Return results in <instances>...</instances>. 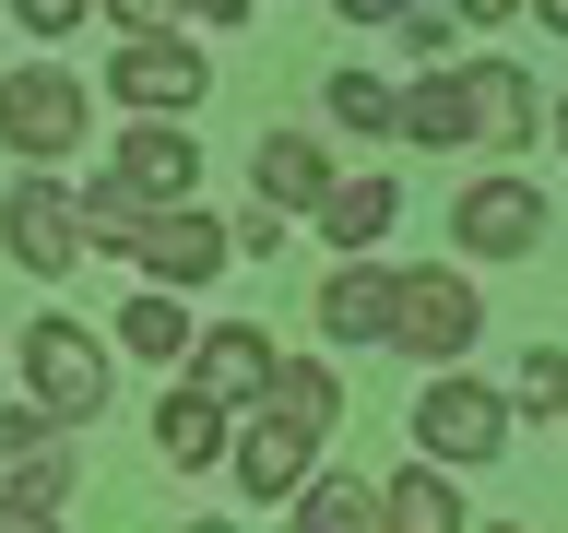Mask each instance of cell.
Wrapping results in <instances>:
<instances>
[{
	"label": "cell",
	"instance_id": "1f68e13d",
	"mask_svg": "<svg viewBox=\"0 0 568 533\" xmlns=\"http://www.w3.org/2000/svg\"><path fill=\"white\" fill-rule=\"evenodd\" d=\"M532 12H545V24H557V36H568V0H532Z\"/></svg>",
	"mask_w": 568,
	"mask_h": 533
},
{
	"label": "cell",
	"instance_id": "f1b7e54d",
	"mask_svg": "<svg viewBox=\"0 0 568 533\" xmlns=\"http://www.w3.org/2000/svg\"><path fill=\"white\" fill-rule=\"evenodd\" d=\"M190 24H248V0H178Z\"/></svg>",
	"mask_w": 568,
	"mask_h": 533
},
{
	"label": "cell",
	"instance_id": "4dcf8cb0",
	"mask_svg": "<svg viewBox=\"0 0 568 533\" xmlns=\"http://www.w3.org/2000/svg\"><path fill=\"white\" fill-rule=\"evenodd\" d=\"M462 24H509V12H521V0H450Z\"/></svg>",
	"mask_w": 568,
	"mask_h": 533
},
{
	"label": "cell",
	"instance_id": "2e32d148",
	"mask_svg": "<svg viewBox=\"0 0 568 533\" xmlns=\"http://www.w3.org/2000/svg\"><path fill=\"white\" fill-rule=\"evenodd\" d=\"M284 522L296 533H379V486H367V474H296V497H284Z\"/></svg>",
	"mask_w": 568,
	"mask_h": 533
},
{
	"label": "cell",
	"instance_id": "8992f818",
	"mask_svg": "<svg viewBox=\"0 0 568 533\" xmlns=\"http://www.w3.org/2000/svg\"><path fill=\"white\" fill-rule=\"evenodd\" d=\"M95 131V95H83V83H71V71H0V142H12V154H24V167H60L71 142Z\"/></svg>",
	"mask_w": 568,
	"mask_h": 533
},
{
	"label": "cell",
	"instance_id": "e0dca14e",
	"mask_svg": "<svg viewBox=\"0 0 568 533\" xmlns=\"http://www.w3.org/2000/svg\"><path fill=\"white\" fill-rule=\"evenodd\" d=\"M154 451H166L178 474H202V462H225V403H213V391H190V380H178L166 403H154Z\"/></svg>",
	"mask_w": 568,
	"mask_h": 533
},
{
	"label": "cell",
	"instance_id": "f546056e",
	"mask_svg": "<svg viewBox=\"0 0 568 533\" xmlns=\"http://www.w3.org/2000/svg\"><path fill=\"white\" fill-rule=\"evenodd\" d=\"M344 24H390V12H415V0H332Z\"/></svg>",
	"mask_w": 568,
	"mask_h": 533
},
{
	"label": "cell",
	"instance_id": "44dd1931",
	"mask_svg": "<svg viewBox=\"0 0 568 533\" xmlns=\"http://www.w3.org/2000/svg\"><path fill=\"white\" fill-rule=\"evenodd\" d=\"M71 202H83V249H119V261H131V249H142V225H154V202H142L119 167H106L95 190H71Z\"/></svg>",
	"mask_w": 568,
	"mask_h": 533
},
{
	"label": "cell",
	"instance_id": "cb8c5ba5",
	"mask_svg": "<svg viewBox=\"0 0 568 533\" xmlns=\"http://www.w3.org/2000/svg\"><path fill=\"white\" fill-rule=\"evenodd\" d=\"M509 415H568V344H532V355H521V391H509Z\"/></svg>",
	"mask_w": 568,
	"mask_h": 533
},
{
	"label": "cell",
	"instance_id": "9c48e42d",
	"mask_svg": "<svg viewBox=\"0 0 568 533\" xmlns=\"http://www.w3.org/2000/svg\"><path fill=\"white\" fill-rule=\"evenodd\" d=\"M450 238H462V261H521V249L545 238V190H532V178H462Z\"/></svg>",
	"mask_w": 568,
	"mask_h": 533
},
{
	"label": "cell",
	"instance_id": "d6986e66",
	"mask_svg": "<svg viewBox=\"0 0 568 533\" xmlns=\"http://www.w3.org/2000/svg\"><path fill=\"white\" fill-rule=\"evenodd\" d=\"M390 131H403V142H474V119H462V71L426 60V83L390 95Z\"/></svg>",
	"mask_w": 568,
	"mask_h": 533
},
{
	"label": "cell",
	"instance_id": "3957f363",
	"mask_svg": "<svg viewBox=\"0 0 568 533\" xmlns=\"http://www.w3.org/2000/svg\"><path fill=\"white\" fill-rule=\"evenodd\" d=\"M474 332H486V309H474V273H450V261L390 273V344H403V355L450 368V355H474Z\"/></svg>",
	"mask_w": 568,
	"mask_h": 533
},
{
	"label": "cell",
	"instance_id": "603a6c76",
	"mask_svg": "<svg viewBox=\"0 0 568 533\" xmlns=\"http://www.w3.org/2000/svg\"><path fill=\"white\" fill-rule=\"evenodd\" d=\"M320 107H332L344 131H390V83H379V71H332V83H320Z\"/></svg>",
	"mask_w": 568,
	"mask_h": 533
},
{
	"label": "cell",
	"instance_id": "7402d4cb",
	"mask_svg": "<svg viewBox=\"0 0 568 533\" xmlns=\"http://www.w3.org/2000/svg\"><path fill=\"white\" fill-rule=\"evenodd\" d=\"M119 344L154 355V368H178V355H190V309H178V284H142L131 309H119Z\"/></svg>",
	"mask_w": 568,
	"mask_h": 533
},
{
	"label": "cell",
	"instance_id": "8fae6325",
	"mask_svg": "<svg viewBox=\"0 0 568 533\" xmlns=\"http://www.w3.org/2000/svg\"><path fill=\"white\" fill-rule=\"evenodd\" d=\"M273 332H248V320H225V332H202V344H190V368H178V380L190 391H213V403H261V391H273Z\"/></svg>",
	"mask_w": 568,
	"mask_h": 533
},
{
	"label": "cell",
	"instance_id": "4316f807",
	"mask_svg": "<svg viewBox=\"0 0 568 533\" xmlns=\"http://www.w3.org/2000/svg\"><path fill=\"white\" fill-rule=\"evenodd\" d=\"M284 225H296V213H273V202H261V213H248V225H225V238H237L248 261H261V249H284Z\"/></svg>",
	"mask_w": 568,
	"mask_h": 533
},
{
	"label": "cell",
	"instance_id": "5bb4252c",
	"mask_svg": "<svg viewBox=\"0 0 568 533\" xmlns=\"http://www.w3.org/2000/svg\"><path fill=\"white\" fill-rule=\"evenodd\" d=\"M320 332H332V344H390V261L355 249L344 273L320 284Z\"/></svg>",
	"mask_w": 568,
	"mask_h": 533
},
{
	"label": "cell",
	"instance_id": "277c9868",
	"mask_svg": "<svg viewBox=\"0 0 568 533\" xmlns=\"http://www.w3.org/2000/svg\"><path fill=\"white\" fill-rule=\"evenodd\" d=\"M320 439H332V415H320V403H284V391H261V426H248V439H225V462H237V497L284 510V497H296V474L320 462Z\"/></svg>",
	"mask_w": 568,
	"mask_h": 533
},
{
	"label": "cell",
	"instance_id": "30bf717a",
	"mask_svg": "<svg viewBox=\"0 0 568 533\" xmlns=\"http://www.w3.org/2000/svg\"><path fill=\"white\" fill-rule=\"evenodd\" d=\"M131 261H142V284H213L225 261H237V238H225L202 202H154V225H142Z\"/></svg>",
	"mask_w": 568,
	"mask_h": 533
},
{
	"label": "cell",
	"instance_id": "ba28073f",
	"mask_svg": "<svg viewBox=\"0 0 568 533\" xmlns=\"http://www.w3.org/2000/svg\"><path fill=\"white\" fill-rule=\"evenodd\" d=\"M106 95L142 107V119H190V107L213 95V60L190 48V36H131V48L106 60Z\"/></svg>",
	"mask_w": 568,
	"mask_h": 533
},
{
	"label": "cell",
	"instance_id": "52a82bcc",
	"mask_svg": "<svg viewBox=\"0 0 568 533\" xmlns=\"http://www.w3.org/2000/svg\"><path fill=\"white\" fill-rule=\"evenodd\" d=\"M0 249H12V273L60 284L71 261H83V202H71L48 167H36V178H12V190H0Z\"/></svg>",
	"mask_w": 568,
	"mask_h": 533
},
{
	"label": "cell",
	"instance_id": "83f0119b",
	"mask_svg": "<svg viewBox=\"0 0 568 533\" xmlns=\"http://www.w3.org/2000/svg\"><path fill=\"white\" fill-rule=\"evenodd\" d=\"M106 24H131V36H154V24H178V0H106Z\"/></svg>",
	"mask_w": 568,
	"mask_h": 533
},
{
	"label": "cell",
	"instance_id": "9a60e30c",
	"mask_svg": "<svg viewBox=\"0 0 568 533\" xmlns=\"http://www.w3.org/2000/svg\"><path fill=\"white\" fill-rule=\"evenodd\" d=\"M308 225L332 249H379L390 225H403V190H390V178H332V190L308 202Z\"/></svg>",
	"mask_w": 568,
	"mask_h": 533
},
{
	"label": "cell",
	"instance_id": "ac0fdd59",
	"mask_svg": "<svg viewBox=\"0 0 568 533\" xmlns=\"http://www.w3.org/2000/svg\"><path fill=\"white\" fill-rule=\"evenodd\" d=\"M474 510L450 497V462H415V474H390L379 486V533H462Z\"/></svg>",
	"mask_w": 568,
	"mask_h": 533
},
{
	"label": "cell",
	"instance_id": "6da1fadb",
	"mask_svg": "<svg viewBox=\"0 0 568 533\" xmlns=\"http://www.w3.org/2000/svg\"><path fill=\"white\" fill-rule=\"evenodd\" d=\"M60 510H71V426L36 415L24 391V403H0V533H36Z\"/></svg>",
	"mask_w": 568,
	"mask_h": 533
},
{
	"label": "cell",
	"instance_id": "484cf974",
	"mask_svg": "<svg viewBox=\"0 0 568 533\" xmlns=\"http://www.w3.org/2000/svg\"><path fill=\"white\" fill-rule=\"evenodd\" d=\"M12 24H24V36H83L95 0H12Z\"/></svg>",
	"mask_w": 568,
	"mask_h": 533
},
{
	"label": "cell",
	"instance_id": "7a4b0ae2",
	"mask_svg": "<svg viewBox=\"0 0 568 533\" xmlns=\"http://www.w3.org/2000/svg\"><path fill=\"white\" fill-rule=\"evenodd\" d=\"M24 391H36V415H60V426H95L106 415V391H119V368H106V344L83 332V320H24Z\"/></svg>",
	"mask_w": 568,
	"mask_h": 533
},
{
	"label": "cell",
	"instance_id": "7c38bea8",
	"mask_svg": "<svg viewBox=\"0 0 568 533\" xmlns=\"http://www.w3.org/2000/svg\"><path fill=\"white\" fill-rule=\"evenodd\" d=\"M119 178H131L142 202H190L202 190V142L178 131V119H131L119 131Z\"/></svg>",
	"mask_w": 568,
	"mask_h": 533
},
{
	"label": "cell",
	"instance_id": "ffe728a7",
	"mask_svg": "<svg viewBox=\"0 0 568 533\" xmlns=\"http://www.w3.org/2000/svg\"><path fill=\"white\" fill-rule=\"evenodd\" d=\"M248 178H261V202H273V213H308L320 190H332V167H320L308 131H273L261 154H248Z\"/></svg>",
	"mask_w": 568,
	"mask_h": 533
},
{
	"label": "cell",
	"instance_id": "d6a6232c",
	"mask_svg": "<svg viewBox=\"0 0 568 533\" xmlns=\"http://www.w3.org/2000/svg\"><path fill=\"white\" fill-rule=\"evenodd\" d=\"M545 131H557V142H568V107H557V119H545Z\"/></svg>",
	"mask_w": 568,
	"mask_h": 533
},
{
	"label": "cell",
	"instance_id": "4fadbf2b",
	"mask_svg": "<svg viewBox=\"0 0 568 533\" xmlns=\"http://www.w3.org/2000/svg\"><path fill=\"white\" fill-rule=\"evenodd\" d=\"M462 119H474V142H532V131H545L532 71L521 60H474V71H462Z\"/></svg>",
	"mask_w": 568,
	"mask_h": 533
},
{
	"label": "cell",
	"instance_id": "5b68a950",
	"mask_svg": "<svg viewBox=\"0 0 568 533\" xmlns=\"http://www.w3.org/2000/svg\"><path fill=\"white\" fill-rule=\"evenodd\" d=\"M415 451L426 462H497L509 451V391L462 380V355H450V368L415 391Z\"/></svg>",
	"mask_w": 568,
	"mask_h": 533
},
{
	"label": "cell",
	"instance_id": "d4e9b609",
	"mask_svg": "<svg viewBox=\"0 0 568 533\" xmlns=\"http://www.w3.org/2000/svg\"><path fill=\"white\" fill-rule=\"evenodd\" d=\"M450 0H415V12H390V36H403V48H415V60H450Z\"/></svg>",
	"mask_w": 568,
	"mask_h": 533
}]
</instances>
